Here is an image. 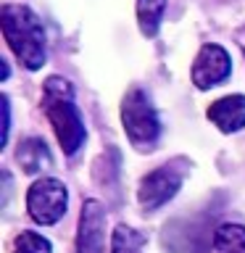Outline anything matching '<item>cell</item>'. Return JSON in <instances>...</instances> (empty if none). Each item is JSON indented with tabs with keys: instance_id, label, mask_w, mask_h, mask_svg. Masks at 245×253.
Here are the masks:
<instances>
[{
	"instance_id": "obj_1",
	"label": "cell",
	"mask_w": 245,
	"mask_h": 253,
	"mask_svg": "<svg viewBox=\"0 0 245 253\" xmlns=\"http://www.w3.org/2000/svg\"><path fill=\"white\" fill-rule=\"evenodd\" d=\"M0 27L3 37L13 55L19 58L29 71H37L47 58V40L45 27L40 16L27 5H3L0 8Z\"/></svg>"
},
{
	"instance_id": "obj_2",
	"label": "cell",
	"mask_w": 245,
	"mask_h": 253,
	"mask_svg": "<svg viewBox=\"0 0 245 253\" xmlns=\"http://www.w3.org/2000/svg\"><path fill=\"white\" fill-rule=\"evenodd\" d=\"M42 106L63 153L74 156L84 145V137H87L82 114L74 106V87L61 77H50L42 87Z\"/></svg>"
},
{
	"instance_id": "obj_3",
	"label": "cell",
	"mask_w": 245,
	"mask_h": 253,
	"mask_svg": "<svg viewBox=\"0 0 245 253\" xmlns=\"http://www.w3.org/2000/svg\"><path fill=\"white\" fill-rule=\"evenodd\" d=\"M122 124L129 142L137 150H153L161 137V119L153 103L140 87H132L122 100Z\"/></svg>"
},
{
	"instance_id": "obj_4",
	"label": "cell",
	"mask_w": 245,
	"mask_h": 253,
	"mask_svg": "<svg viewBox=\"0 0 245 253\" xmlns=\"http://www.w3.org/2000/svg\"><path fill=\"white\" fill-rule=\"evenodd\" d=\"M66 209H69V190L61 179L42 177L29 187L27 211L37 224H42V227L58 224V221L66 216Z\"/></svg>"
},
{
	"instance_id": "obj_5",
	"label": "cell",
	"mask_w": 245,
	"mask_h": 253,
	"mask_svg": "<svg viewBox=\"0 0 245 253\" xmlns=\"http://www.w3.org/2000/svg\"><path fill=\"white\" fill-rule=\"evenodd\" d=\"M185 161H174V164H166V166H158L156 171H150L148 177L140 179V190H137V201L145 211H156L161 209L163 203H169L177 190L182 187L185 182Z\"/></svg>"
},
{
	"instance_id": "obj_6",
	"label": "cell",
	"mask_w": 245,
	"mask_h": 253,
	"mask_svg": "<svg viewBox=\"0 0 245 253\" xmlns=\"http://www.w3.org/2000/svg\"><path fill=\"white\" fill-rule=\"evenodd\" d=\"M232 74V58L221 45H203L193 61V84L198 90H208Z\"/></svg>"
},
{
	"instance_id": "obj_7",
	"label": "cell",
	"mask_w": 245,
	"mask_h": 253,
	"mask_svg": "<svg viewBox=\"0 0 245 253\" xmlns=\"http://www.w3.org/2000/svg\"><path fill=\"white\" fill-rule=\"evenodd\" d=\"M77 253H106V211L98 201H84L82 206Z\"/></svg>"
},
{
	"instance_id": "obj_8",
	"label": "cell",
	"mask_w": 245,
	"mask_h": 253,
	"mask_svg": "<svg viewBox=\"0 0 245 253\" xmlns=\"http://www.w3.org/2000/svg\"><path fill=\"white\" fill-rule=\"evenodd\" d=\"M208 119L219 126L224 134L240 132L245 126V95H227L211 103Z\"/></svg>"
},
{
	"instance_id": "obj_9",
	"label": "cell",
	"mask_w": 245,
	"mask_h": 253,
	"mask_svg": "<svg viewBox=\"0 0 245 253\" xmlns=\"http://www.w3.org/2000/svg\"><path fill=\"white\" fill-rule=\"evenodd\" d=\"M16 158H19L21 169L27 174H40V171L50 169V164H53L50 150H47L42 137H27L19 145V150H16Z\"/></svg>"
},
{
	"instance_id": "obj_10",
	"label": "cell",
	"mask_w": 245,
	"mask_h": 253,
	"mask_svg": "<svg viewBox=\"0 0 245 253\" xmlns=\"http://www.w3.org/2000/svg\"><path fill=\"white\" fill-rule=\"evenodd\" d=\"M166 0H137V24L145 37H156L163 21Z\"/></svg>"
},
{
	"instance_id": "obj_11",
	"label": "cell",
	"mask_w": 245,
	"mask_h": 253,
	"mask_svg": "<svg viewBox=\"0 0 245 253\" xmlns=\"http://www.w3.org/2000/svg\"><path fill=\"white\" fill-rule=\"evenodd\" d=\"M216 253H245V227L243 224H221L213 232Z\"/></svg>"
},
{
	"instance_id": "obj_12",
	"label": "cell",
	"mask_w": 245,
	"mask_h": 253,
	"mask_svg": "<svg viewBox=\"0 0 245 253\" xmlns=\"http://www.w3.org/2000/svg\"><path fill=\"white\" fill-rule=\"evenodd\" d=\"M142 248H145V235L126 224H119L111 235V253H142Z\"/></svg>"
},
{
	"instance_id": "obj_13",
	"label": "cell",
	"mask_w": 245,
	"mask_h": 253,
	"mask_svg": "<svg viewBox=\"0 0 245 253\" xmlns=\"http://www.w3.org/2000/svg\"><path fill=\"white\" fill-rule=\"evenodd\" d=\"M11 253H53V248H50V240H47V237L27 229V232L16 235V240L11 245Z\"/></svg>"
},
{
	"instance_id": "obj_14",
	"label": "cell",
	"mask_w": 245,
	"mask_h": 253,
	"mask_svg": "<svg viewBox=\"0 0 245 253\" xmlns=\"http://www.w3.org/2000/svg\"><path fill=\"white\" fill-rule=\"evenodd\" d=\"M8 129H11V106H8V98L3 95V145L8 142Z\"/></svg>"
}]
</instances>
